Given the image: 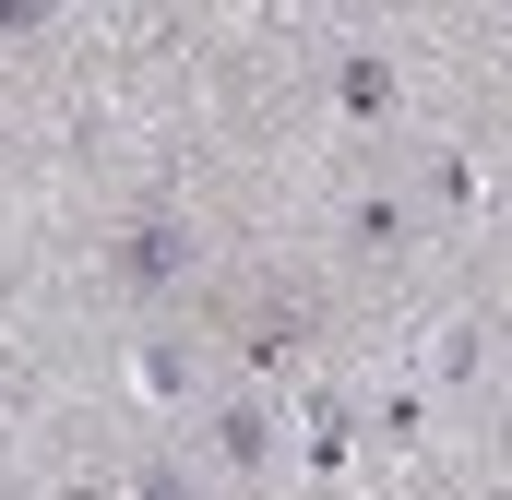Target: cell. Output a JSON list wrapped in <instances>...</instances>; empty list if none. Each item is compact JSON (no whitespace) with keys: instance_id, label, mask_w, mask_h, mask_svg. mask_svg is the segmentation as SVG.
I'll return each mask as SVG.
<instances>
[{"instance_id":"obj_1","label":"cell","mask_w":512,"mask_h":500,"mask_svg":"<svg viewBox=\"0 0 512 500\" xmlns=\"http://www.w3.org/2000/svg\"><path fill=\"white\" fill-rule=\"evenodd\" d=\"M108 274H120L131 298H167V286L191 274V215H179V203H143L120 227V250H108Z\"/></svg>"},{"instance_id":"obj_2","label":"cell","mask_w":512,"mask_h":500,"mask_svg":"<svg viewBox=\"0 0 512 500\" xmlns=\"http://www.w3.org/2000/svg\"><path fill=\"white\" fill-rule=\"evenodd\" d=\"M298 334H310V286H251V298H239V346H251L262 370H286Z\"/></svg>"},{"instance_id":"obj_3","label":"cell","mask_w":512,"mask_h":500,"mask_svg":"<svg viewBox=\"0 0 512 500\" xmlns=\"http://www.w3.org/2000/svg\"><path fill=\"white\" fill-rule=\"evenodd\" d=\"M215 453H227V465L251 477L262 453H274V405H227V417H215Z\"/></svg>"},{"instance_id":"obj_4","label":"cell","mask_w":512,"mask_h":500,"mask_svg":"<svg viewBox=\"0 0 512 500\" xmlns=\"http://www.w3.org/2000/svg\"><path fill=\"white\" fill-rule=\"evenodd\" d=\"M143 500H191V465H155V477H143Z\"/></svg>"},{"instance_id":"obj_5","label":"cell","mask_w":512,"mask_h":500,"mask_svg":"<svg viewBox=\"0 0 512 500\" xmlns=\"http://www.w3.org/2000/svg\"><path fill=\"white\" fill-rule=\"evenodd\" d=\"M72 500H108V489H96V477H84V489H72Z\"/></svg>"},{"instance_id":"obj_6","label":"cell","mask_w":512,"mask_h":500,"mask_svg":"<svg viewBox=\"0 0 512 500\" xmlns=\"http://www.w3.org/2000/svg\"><path fill=\"white\" fill-rule=\"evenodd\" d=\"M501 465H512V417H501Z\"/></svg>"}]
</instances>
